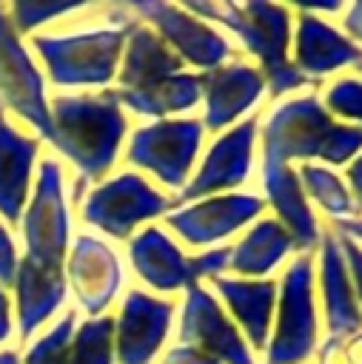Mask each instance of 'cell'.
Segmentation results:
<instances>
[{
	"label": "cell",
	"mask_w": 362,
	"mask_h": 364,
	"mask_svg": "<svg viewBox=\"0 0 362 364\" xmlns=\"http://www.w3.org/2000/svg\"><path fill=\"white\" fill-rule=\"evenodd\" d=\"M117 97H120V105L128 108L137 117L168 119L171 114L191 111L202 100V88H200V74L180 71V74H174V77H168L157 85H148V88L117 91Z\"/></svg>",
	"instance_id": "cell-26"
},
{
	"label": "cell",
	"mask_w": 362,
	"mask_h": 364,
	"mask_svg": "<svg viewBox=\"0 0 362 364\" xmlns=\"http://www.w3.org/2000/svg\"><path fill=\"white\" fill-rule=\"evenodd\" d=\"M211 287L219 293L222 304L231 313V321L242 330L248 347H268V333L276 310V282L274 279H211Z\"/></svg>",
	"instance_id": "cell-22"
},
{
	"label": "cell",
	"mask_w": 362,
	"mask_h": 364,
	"mask_svg": "<svg viewBox=\"0 0 362 364\" xmlns=\"http://www.w3.org/2000/svg\"><path fill=\"white\" fill-rule=\"evenodd\" d=\"M3 108H11L20 119H26L37 136H48L51 117L46 82L14 31L6 6H0V111Z\"/></svg>",
	"instance_id": "cell-10"
},
{
	"label": "cell",
	"mask_w": 362,
	"mask_h": 364,
	"mask_svg": "<svg viewBox=\"0 0 362 364\" xmlns=\"http://www.w3.org/2000/svg\"><path fill=\"white\" fill-rule=\"evenodd\" d=\"M125 9L145 23L148 28H154L162 43L188 65H197L202 71L219 68L225 63H231V57L237 54V48L231 46V40L217 31V26L205 23L202 17L191 14L188 9H182L180 3H162V0H128Z\"/></svg>",
	"instance_id": "cell-9"
},
{
	"label": "cell",
	"mask_w": 362,
	"mask_h": 364,
	"mask_svg": "<svg viewBox=\"0 0 362 364\" xmlns=\"http://www.w3.org/2000/svg\"><path fill=\"white\" fill-rule=\"evenodd\" d=\"M342 26H345L348 37H351L353 43H359V46H362V0H356V3H353V6L345 11Z\"/></svg>",
	"instance_id": "cell-36"
},
{
	"label": "cell",
	"mask_w": 362,
	"mask_h": 364,
	"mask_svg": "<svg viewBox=\"0 0 362 364\" xmlns=\"http://www.w3.org/2000/svg\"><path fill=\"white\" fill-rule=\"evenodd\" d=\"M174 321V301L145 290H128L114 316V358L117 364H151L162 350Z\"/></svg>",
	"instance_id": "cell-14"
},
{
	"label": "cell",
	"mask_w": 362,
	"mask_h": 364,
	"mask_svg": "<svg viewBox=\"0 0 362 364\" xmlns=\"http://www.w3.org/2000/svg\"><path fill=\"white\" fill-rule=\"evenodd\" d=\"M48 142L77 168L83 179H103L120 154L128 131L125 108L114 88L57 94L48 102Z\"/></svg>",
	"instance_id": "cell-2"
},
{
	"label": "cell",
	"mask_w": 362,
	"mask_h": 364,
	"mask_svg": "<svg viewBox=\"0 0 362 364\" xmlns=\"http://www.w3.org/2000/svg\"><path fill=\"white\" fill-rule=\"evenodd\" d=\"M319 287L328 336L333 341L356 336L362 330V310L356 304V293L336 233H322L319 239Z\"/></svg>",
	"instance_id": "cell-21"
},
{
	"label": "cell",
	"mask_w": 362,
	"mask_h": 364,
	"mask_svg": "<svg viewBox=\"0 0 362 364\" xmlns=\"http://www.w3.org/2000/svg\"><path fill=\"white\" fill-rule=\"evenodd\" d=\"M262 210H265L262 196L231 191L174 208L171 213H165V228H171V233H177L185 245L205 247L234 236L239 228L259 219Z\"/></svg>",
	"instance_id": "cell-12"
},
{
	"label": "cell",
	"mask_w": 362,
	"mask_h": 364,
	"mask_svg": "<svg viewBox=\"0 0 362 364\" xmlns=\"http://www.w3.org/2000/svg\"><path fill=\"white\" fill-rule=\"evenodd\" d=\"M348 361L351 364H362V333H356V341L348 347Z\"/></svg>",
	"instance_id": "cell-40"
},
{
	"label": "cell",
	"mask_w": 362,
	"mask_h": 364,
	"mask_svg": "<svg viewBox=\"0 0 362 364\" xmlns=\"http://www.w3.org/2000/svg\"><path fill=\"white\" fill-rule=\"evenodd\" d=\"M262 191H265V202L276 210V219L291 233L294 247L302 253H311L319 245L322 230H319V222L308 205L302 185H299L296 168H291L285 162L262 159Z\"/></svg>",
	"instance_id": "cell-19"
},
{
	"label": "cell",
	"mask_w": 362,
	"mask_h": 364,
	"mask_svg": "<svg viewBox=\"0 0 362 364\" xmlns=\"http://www.w3.org/2000/svg\"><path fill=\"white\" fill-rule=\"evenodd\" d=\"M23 245L31 262L43 267L63 270L68 256V199H66V182H63V165L51 156H43L37 165L34 191L23 208L20 216Z\"/></svg>",
	"instance_id": "cell-6"
},
{
	"label": "cell",
	"mask_w": 362,
	"mask_h": 364,
	"mask_svg": "<svg viewBox=\"0 0 362 364\" xmlns=\"http://www.w3.org/2000/svg\"><path fill=\"white\" fill-rule=\"evenodd\" d=\"M319 324L314 304V256L299 253L279 287L274 310V333L268 336L265 364H305L316 353Z\"/></svg>",
	"instance_id": "cell-5"
},
{
	"label": "cell",
	"mask_w": 362,
	"mask_h": 364,
	"mask_svg": "<svg viewBox=\"0 0 362 364\" xmlns=\"http://www.w3.org/2000/svg\"><path fill=\"white\" fill-rule=\"evenodd\" d=\"M174 210V199L157 191L143 173L123 171L103 179L83 196V222L111 239H131L134 228Z\"/></svg>",
	"instance_id": "cell-7"
},
{
	"label": "cell",
	"mask_w": 362,
	"mask_h": 364,
	"mask_svg": "<svg viewBox=\"0 0 362 364\" xmlns=\"http://www.w3.org/2000/svg\"><path fill=\"white\" fill-rule=\"evenodd\" d=\"M348 191L351 196H356V205L362 202V154L353 156V162L348 165Z\"/></svg>",
	"instance_id": "cell-37"
},
{
	"label": "cell",
	"mask_w": 362,
	"mask_h": 364,
	"mask_svg": "<svg viewBox=\"0 0 362 364\" xmlns=\"http://www.w3.org/2000/svg\"><path fill=\"white\" fill-rule=\"evenodd\" d=\"M86 6L88 3H83V0H14L9 6V20L17 34H34V28H40L51 20L77 14Z\"/></svg>",
	"instance_id": "cell-29"
},
{
	"label": "cell",
	"mask_w": 362,
	"mask_h": 364,
	"mask_svg": "<svg viewBox=\"0 0 362 364\" xmlns=\"http://www.w3.org/2000/svg\"><path fill=\"white\" fill-rule=\"evenodd\" d=\"M359 208H362V202H359Z\"/></svg>",
	"instance_id": "cell-43"
},
{
	"label": "cell",
	"mask_w": 362,
	"mask_h": 364,
	"mask_svg": "<svg viewBox=\"0 0 362 364\" xmlns=\"http://www.w3.org/2000/svg\"><path fill=\"white\" fill-rule=\"evenodd\" d=\"M202 122L194 117L154 119L128 136L125 159L154 173L165 188L182 191L202 145Z\"/></svg>",
	"instance_id": "cell-8"
},
{
	"label": "cell",
	"mask_w": 362,
	"mask_h": 364,
	"mask_svg": "<svg viewBox=\"0 0 362 364\" xmlns=\"http://www.w3.org/2000/svg\"><path fill=\"white\" fill-rule=\"evenodd\" d=\"M40 156V139L23 134L0 111V219L17 225L31 196V173Z\"/></svg>",
	"instance_id": "cell-20"
},
{
	"label": "cell",
	"mask_w": 362,
	"mask_h": 364,
	"mask_svg": "<svg viewBox=\"0 0 362 364\" xmlns=\"http://www.w3.org/2000/svg\"><path fill=\"white\" fill-rule=\"evenodd\" d=\"M191 14L202 17L205 23L225 26L242 48L259 63V74L265 80V91L271 97H282L294 88L308 85L311 80L302 77L291 57V9L265 3V0H185L180 3Z\"/></svg>",
	"instance_id": "cell-3"
},
{
	"label": "cell",
	"mask_w": 362,
	"mask_h": 364,
	"mask_svg": "<svg viewBox=\"0 0 362 364\" xmlns=\"http://www.w3.org/2000/svg\"><path fill=\"white\" fill-rule=\"evenodd\" d=\"M356 65H359V68H356V71H359V77H362V60H359V63H356Z\"/></svg>",
	"instance_id": "cell-42"
},
{
	"label": "cell",
	"mask_w": 362,
	"mask_h": 364,
	"mask_svg": "<svg viewBox=\"0 0 362 364\" xmlns=\"http://www.w3.org/2000/svg\"><path fill=\"white\" fill-rule=\"evenodd\" d=\"M359 60H362V48L348 34H342L328 20L311 11H299L296 28H294V60L291 63L302 77L308 80L325 77Z\"/></svg>",
	"instance_id": "cell-17"
},
{
	"label": "cell",
	"mask_w": 362,
	"mask_h": 364,
	"mask_svg": "<svg viewBox=\"0 0 362 364\" xmlns=\"http://www.w3.org/2000/svg\"><path fill=\"white\" fill-rule=\"evenodd\" d=\"M68 364H114V316H91L77 324Z\"/></svg>",
	"instance_id": "cell-28"
},
{
	"label": "cell",
	"mask_w": 362,
	"mask_h": 364,
	"mask_svg": "<svg viewBox=\"0 0 362 364\" xmlns=\"http://www.w3.org/2000/svg\"><path fill=\"white\" fill-rule=\"evenodd\" d=\"M180 71H185V63L162 43V37L154 28H148L145 23L137 20L123 46L117 91L148 88V85H157Z\"/></svg>",
	"instance_id": "cell-23"
},
{
	"label": "cell",
	"mask_w": 362,
	"mask_h": 364,
	"mask_svg": "<svg viewBox=\"0 0 362 364\" xmlns=\"http://www.w3.org/2000/svg\"><path fill=\"white\" fill-rule=\"evenodd\" d=\"M17 264H20V256H17L14 239H11L9 228L0 222V287H3V290L14 284V273H17Z\"/></svg>",
	"instance_id": "cell-34"
},
{
	"label": "cell",
	"mask_w": 362,
	"mask_h": 364,
	"mask_svg": "<svg viewBox=\"0 0 362 364\" xmlns=\"http://www.w3.org/2000/svg\"><path fill=\"white\" fill-rule=\"evenodd\" d=\"M11 336V299L0 287V344Z\"/></svg>",
	"instance_id": "cell-38"
},
{
	"label": "cell",
	"mask_w": 362,
	"mask_h": 364,
	"mask_svg": "<svg viewBox=\"0 0 362 364\" xmlns=\"http://www.w3.org/2000/svg\"><path fill=\"white\" fill-rule=\"evenodd\" d=\"M162 364H219L214 355L197 350V347H188V344H177L171 347L165 355H162Z\"/></svg>",
	"instance_id": "cell-35"
},
{
	"label": "cell",
	"mask_w": 362,
	"mask_h": 364,
	"mask_svg": "<svg viewBox=\"0 0 362 364\" xmlns=\"http://www.w3.org/2000/svg\"><path fill=\"white\" fill-rule=\"evenodd\" d=\"M128 262L151 290L174 293L197 284L191 276V256H185L162 228L148 225L134 233L128 239Z\"/></svg>",
	"instance_id": "cell-18"
},
{
	"label": "cell",
	"mask_w": 362,
	"mask_h": 364,
	"mask_svg": "<svg viewBox=\"0 0 362 364\" xmlns=\"http://www.w3.org/2000/svg\"><path fill=\"white\" fill-rule=\"evenodd\" d=\"M339 239V247H342V256H345V264H348V276H351V284H353V293H356V304L362 310V245H356L353 239L336 233Z\"/></svg>",
	"instance_id": "cell-33"
},
{
	"label": "cell",
	"mask_w": 362,
	"mask_h": 364,
	"mask_svg": "<svg viewBox=\"0 0 362 364\" xmlns=\"http://www.w3.org/2000/svg\"><path fill=\"white\" fill-rule=\"evenodd\" d=\"M14 310L20 338H31V333L57 313L66 301V273L54 267H43L29 256H20L14 273Z\"/></svg>",
	"instance_id": "cell-24"
},
{
	"label": "cell",
	"mask_w": 362,
	"mask_h": 364,
	"mask_svg": "<svg viewBox=\"0 0 362 364\" xmlns=\"http://www.w3.org/2000/svg\"><path fill=\"white\" fill-rule=\"evenodd\" d=\"M0 364H20V358H17L14 350H3L0 353Z\"/></svg>",
	"instance_id": "cell-41"
},
{
	"label": "cell",
	"mask_w": 362,
	"mask_h": 364,
	"mask_svg": "<svg viewBox=\"0 0 362 364\" xmlns=\"http://www.w3.org/2000/svg\"><path fill=\"white\" fill-rule=\"evenodd\" d=\"M333 233H342V236L353 239L356 245H362V219H359V216L342 219V222H336V230H333Z\"/></svg>",
	"instance_id": "cell-39"
},
{
	"label": "cell",
	"mask_w": 362,
	"mask_h": 364,
	"mask_svg": "<svg viewBox=\"0 0 362 364\" xmlns=\"http://www.w3.org/2000/svg\"><path fill=\"white\" fill-rule=\"evenodd\" d=\"M137 17L125 6H105L100 20H86L60 31L31 34L48 82L57 88H108L117 82L125 37Z\"/></svg>",
	"instance_id": "cell-1"
},
{
	"label": "cell",
	"mask_w": 362,
	"mask_h": 364,
	"mask_svg": "<svg viewBox=\"0 0 362 364\" xmlns=\"http://www.w3.org/2000/svg\"><path fill=\"white\" fill-rule=\"evenodd\" d=\"M200 88H202V102H205L202 128L228 131L231 125L239 122L245 111H251L259 102L265 91V80L259 68H254L251 63L231 60L219 68L200 71Z\"/></svg>",
	"instance_id": "cell-16"
},
{
	"label": "cell",
	"mask_w": 362,
	"mask_h": 364,
	"mask_svg": "<svg viewBox=\"0 0 362 364\" xmlns=\"http://www.w3.org/2000/svg\"><path fill=\"white\" fill-rule=\"evenodd\" d=\"M257 131H259V117L257 114L248 117V119H239L237 125L222 131L214 139V145L208 148V154L202 156V165L197 168V173L174 196V205H188V202L239 188L251 176Z\"/></svg>",
	"instance_id": "cell-11"
},
{
	"label": "cell",
	"mask_w": 362,
	"mask_h": 364,
	"mask_svg": "<svg viewBox=\"0 0 362 364\" xmlns=\"http://www.w3.org/2000/svg\"><path fill=\"white\" fill-rule=\"evenodd\" d=\"M180 341L214 355L219 364H257L239 327L225 316L222 304L202 284H191L185 290Z\"/></svg>",
	"instance_id": "cell-13"
},
{
	"label": "cell",
	"mask_w": 362,
	"mask_h": 364,
	"mask_svg": "<svg viewBox=\"0 0 362 364\" xmlns=\"http://www.w3.org/2000/svg\"><path fill=\"white\" fill-rule=\"evenodd\" d=\"M228 264H231V247H211V250H202V253L191 256V276L200 284L202 279L222 276L228 270Z\"/></svg>",
	"instance_id": "cell-32"
},
{
	"label": "cell",
	"mask_w": 362,
	"mask_h": 364,
	"mask_svg": "<svg viewBox=\"0 0 362 364\" xmlns=\"http://www.w3.org/2000/svg\"><path fill=\"white\" fill-rule=\"evenodd\" d=\"M63 273H66V284H71L77 296V304L91 316H103L123 287L120 256L114 253L111 245L88 233L71 242Z\"/></svg>",
	"instance_id": "cell-15"
},
{
	"label": "cell",
	"mask_w": 362,
	"mask_h": 364,
	"mask_svg": "<svg viewBox=\"0 0 362 364\" xmlns=\"http://www.w3.org/2000/svg\"><path fill=\"white\" fill-rule=\"evenodd\" d=\"M74 330H77V313L74 310H66L57 318V324H51L48 333L40 336L26 350V355H23L20 364H68Z\"/></svg>",
	"instance_id": "cell-30"
},
{
	"label": "cell",
	"mask_w": 362,
	"mask_h": 364,
	"mask_svg": "<svg viewBox=\"0 0 362 364\" xmlns=\"http://www.w3.org/2000/svg\"><path fill=\"white\" fill-rule=\"evenodd\" d=\"M325 111L345 125L362 128V77H339L325 88Z\"/></svg>",
	"instance_id": "cell-31"
},
{
	"label": "cell",
	"mask_w": 362,
	"mask_h": 364,
	"mask_svg": "<svg viewBox=\"0 0 362 364\" xmlns=\"http://www.w3.org/2000/svg\"><path fill=\"white\" fill-rule=\"evenodd\" d=\"M294 247L291 233L282 228L276 216H262L248 228V233L239 239V245L231 247V270L239 273V279H262L271 273Z\"/></svg>",
	"instance_id": "cell-25"
},
{
	"label": "cell",
	"mask_w": 362,
	"mask_h": 364,
	"mask_svg": "<svg viewBox=\"0 0 362 364\" xmlns=\"http://www.w3.org/2000/svg\"><path fill=\"white\" fill-rule=\"evenodd\" d=\"M296 176H299V185H302L305 196H311L328 216H336L342 222V219H353L359 213V205L351 196L348 185L331 168L314 165V162H302L296 168Z\"/></svg>",
	"instance_id": "cell-27"
},
{
	"label": "cell",
	"mask_w": 362,
	"mask_h": 364,
	"mask_svg": "<svg viewBox=\"0 0 362 364\" xmlns=\"http://www.w3.org/2000/svg\"><path fill=\"white\" fill-rule=\"evenodd\" d=\"M362 151V128L336 122L316 94L279 102L262 122V159H322L348 165Z\"/></svg>",
	"instance_id": "cell-4"
}]
</instances>
